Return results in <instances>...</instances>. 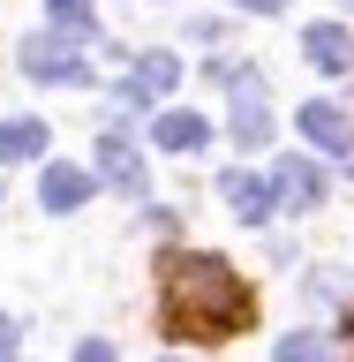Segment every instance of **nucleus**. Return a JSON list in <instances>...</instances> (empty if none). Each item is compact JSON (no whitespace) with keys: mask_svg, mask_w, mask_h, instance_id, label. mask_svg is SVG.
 <instances>
[{"mask_svg":"<svg viewBox=\"0 0 354 362\" xmlns=\"http://www.w3.org/2000/svg\"><path fill=\"white\" fill-rule=\"evenodd\" d=\"M166 302H174V325L211 332V339L249 325V294L234 279V264H219V257H174L166 264Z\"/></svg>","mask_w":354,"mask_h":362,"instance_id":"nucleus-1","label":"nucleus"},{"mask_svg":"<svg viewBox=\"0 0 354 362\" xmlns=\"http://www.w3.org/2000/svg\"><path fill=\"white\" fill-rule=\"evenodd\" d=\"M23 76L30 83H83V38H68V30L23 38Z\"/></svg>","mask_w":354,"mask_h":362,"instance_id":"nucleus-2","label":"nucleus"},{"mask_svg":"<svg viewBox=\"0 0 354 362\" xmlns=\"http://www.w3.org/2000/svg\"><path fill=\"white\" fill-rule=\"evenodd\" d=\"M211 76H219V83L234 90V121H226V129H234V144H242V151H256V144H271V113H264V83H256V76H242V68H234V61H219V68H211Z\"/></svg>","mask_w":354,"mask_h":362,"instance_id":"nucleus-3","label":"nucleus"},{"mask_svg":"<svg viewBox=\"0 0 354 362\" xmlns=\"http://www.w3.org/2000/svg\"><path fill=\"white\" fill-rule=\"evenodd\" d=\"M219 197L234 204V211H242L249 226L279 211V189H271V174H249V166H234V174H219Z\"/></svg>","mask_w":354,"mask_h":362,"instance_id":"nucleus-4","label":"nucleus"},{"mask_svg":"<svg viewBox=\"0 0 354 362\" xmlns=\"http://www.w3.org/2000/svg\"><path fill=\"white\" fill-rule=\"evenodd\" d=\"M302 61L324 68V76H347L354 68V38L339 30V23H309V30H302Z\"/></svg>","mask_w":354,"mask_h":362,"instance_id":"nucleus-5","label":"nucleus"},{"mask_svg":"<svg viewBox=\"0 0 354 362\" xmlns=\"http://www.w3.org/2000/svg\"><path fill=\"white\" fill-rule=\"evenodd\" d=\"M294 121H302V136H309L317 151H354V121H347V113L332 106V98H317V106H302Z\"/></svg>","mask_w":354,"mask_h":362,"instance_id":"nucleus-6","label":"nucleus"},{"mask_svg":"<svg viewBox=\"0 0 354 362\" xmlns=\"http://www.w3.org/2000/svg\"><path fill=\"white\" fill-rule=\"evenodd\" d=\"M90 189H98V181H90L83 166H68V158H53V166L38 174V204H45V211H76Z\"/></svg>","mask_w":354,"mask_h":362,"instance_id":"nucleus-7","label":"nucleus"},{"mask_svg":"<svg viewBox=\"0 0 354 362\" xmlns=\"http://www.w3.org/2000/svg\"><path fill=\"white\" fill-rule=\"evenodd\" d=\"M98 174L113 181V189H129V197H143V158H136V144L121 129L113 136H98Z\"/></svg>","mask_w":354,"mask_h":362,"instance_id":"nucleus-8","label":"nucleus"},{"mask_svg":"<svg viewBox=\"0 0 354 362\" xmlns=\"http://www.w3.org/2000/svg\"><path fill=\"white\" fill-rule=\"evenodd\" d=\"M151 136H158V151H203L211 121H203V113H189V106H166V113L151 121Z\"/></svg>","mask_w":354,"mask_h":362,"instance_id":"nucleus-9","label":"nucleus"},{"mask_svg":"<svg viewBox=\"0 0 354 362\" xmlns=\"http://www.w3.org/2000/svg\"><path fill=\"white\" fill-rule=\"evenodd\" d=\"M174 76H181V61H174V53H143V61H136V83H121V106H136V98H158V90H174Z\"/></svg>","mask_w":354,"mask_h":362,"instance_id":"nucleus-10","label":"nucleus"},{"mask_svg":"<svg viewBox=\"0 0 354 362\" xmlns=\"http://www.w3.org/2000/svg\"><path fill=\"white\" fill-rule=\"evenodd\" d=\"M271 189H279V204H317L324 197V174H317V158H279Z\"/></svg>","mask_w":354,"mask_h":362,"instance_id":"nucleus-11","label":"nucleus"},{"mask_svg":"<svg viewBox=\"0 0 354 362\" xmlns=\"http://www.w3.org/2000/svg\"><path fill=\"white\" fill-rule=\"evenodd\" d=\"M0 158H45V121H0Z\"/></svg>","mask_w":354,"mask_h":362,"instance_id":"nucleus-12","label":"nucleus"},{"mask_svg":"<svg viewBox=\"0 0 354 362\" xmlns=\"http://www.w3.org/2000/svg\"><path fill=\"white\" fill-rule=\"evenodd\" d=\"M45 8H53V23H61L68 38H90V30H98V16H90V0H45Z\"/></svg>","mask_w":354,"mask_h":362,"instance_id":"nucleus-13","label":"nucleus"},{"mask_svg":"<svg viewBox=\"0 0 354 362\" xmlns=\"http://www.w3.org/2000/svg\"><path fill=\"white\" fill-rule=\"evenodd\" d=\"M279 362H324V339L317 332H287L279 339Z\"/></svg>","mask_w":354,"mask_h":362,"instance_id":"nucleus-14","label":"nucleus"},{"mask_svg":"<svg viewBox=\"0 0 354 362\" xmlns=\"http://www.w3.org/2000/svg\"><path fill=\"white\" fill-rule=\"evenodd\" d=\"M76 362H113V347H106V339H83V347H76Z\"/></svg>","mask_w":354,"mask_h":362,"instance_id":"nucleus-15","label":"nucleus"},{"mask_svg":"<svg viewBox=\"0 0 354 362\" xmlns=\"http://www.w3.org/2000/svg\"><path fill=\"white\" fill-rule=\"evenodd\" d=\"M234 8H249V16H279L287 0H234Z\"/></svg>","mask_w":354,"mask_h":362,"instance_id":"nucleus-16","label":"nucleus"},{"mask_svg":"<svg viewBox=\"0 0 354 362\" xmlns=\"http://www.w3.org/2000/svg\"><path fill=\"white\" fill-rule=\"evenodd\" d=\"M0 362H16V325L0 317Z\"/></svg>","mask_w":354,"mask_h":362,"instance_id":"nucleus-17","label":"nucleus"}]
</instances>
